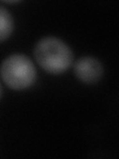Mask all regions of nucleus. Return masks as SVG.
I'll return each instance as SVG.
<instances>
[{
	"label": "nucleus",
	"mask_w": 119,
	"mask_h": 159,
	"mask_svg": "<svg viewBox=\"0 0 119 159\" xmlns=\"http://www.w3.org/2000/svg\"><path fill=\"white\" fill-rule=\"evenodd\" d=\"M34 56L40 67L53 75L64 73L73 62L72 49L63 40L56 37L39 40L34 49Z\"/></svg>",
	"instance_id": "f257e3e1"
},
{
	"label": "nucleus",
	"mask_w": 119,
	"mask_h": 159,
	"mask_svg": "<svg viewBox=\"0 0 119 159\" xmlns=\"http://www.w3.org/2000/svg\"><path fill=\"white\" fill-rule=\"evenodd\" d=\"M0 75L5 84L15 91H23L33 86L37 71L31 59L24 54H13L4 60Z\"/></svg>",
	"instance_id": "f03ea898"
},
{
	"label": "nucleus",
	"mask_w": 119,
	"mask_h": 159,
	"mask_svg": "<svg viewBox=\"0 0 119 159\" xmlns=\"http://www.w3.org/2000/svg\"><path fill=\"white\" fill-rule=\"evenodd\" d=\"M76 77L84 84H94L103 76V66L97 59L86 56L79 58L74 64Z\"/></svg>",
	"instance_id": "7ed1b4c3"
},
{
	"label": "nucleus",
	"mask_w": 119,
	"mask_h": 159,
	"mask_svg": "<svg viewBox=\"0 0 119 159\" xmlns=\"http://www.w3.org/2000/svg\"><path fill=\"white\" fill-rule=\"evenodd\" d=\"M14 30V20L11 13L2 5H0V42L10 37Z\"/></svg>",
	"instance_id": "20e7f679"
},
{
	"label": "nucleus",
	"mask_w": 119,
	"mask_h": 159,
	"mask_svg": "<svg viewBox=\"0 0 119 159\" xmlns=\"http://www.w3.org/2000/svg\"><path fill=\"white\" fill-rule=\"evenodd\" d=\"M1 94H2V87H1V84H0V98H1Z\"/></svg>",
	"instance_id": "39448f33"
}]
</instances>
